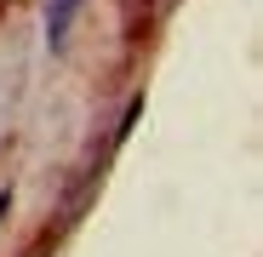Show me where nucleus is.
Wrapping results in <instances>:
<instances>
[{"label":"nucleus","mask_w":263,"mask_h":257,"mask_svg":"<svg viewBox=\"0 0 263 257\" xmlns=\"http://www.w3.org/2000/svg\"><path fill=\"white\" fill-rule=\"evenodd\" d=\"M74 12H80V0H52V12H46V46H52V52L69 40V23H74Z\"/></svg>","instance_id":"f257e3e1"},{"label":"nucleus","mask_w":263,"mask_h":257,"mask_svg":"<svg viewBox=\"0 0 263 257\" xmlns=\"http://www.w3.org/2000/svg\"><path fill=\"white\" fill-rule=\"evenodd\" d=\"M6 211H12V189H0V218H6Z\"/></svg>","instance_id":"f03ea898"}]
</instances>
